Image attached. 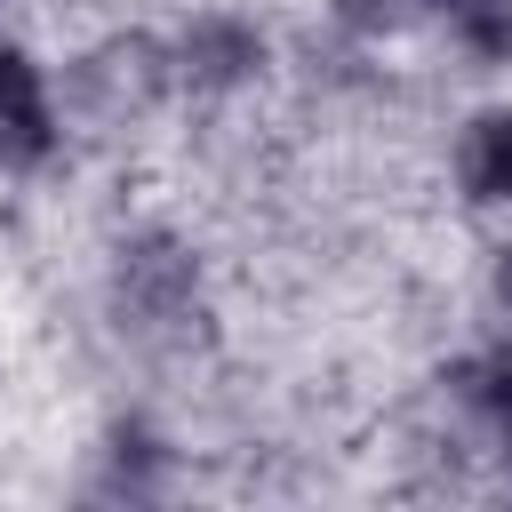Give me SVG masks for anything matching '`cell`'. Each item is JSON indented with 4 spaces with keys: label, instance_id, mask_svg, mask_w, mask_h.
<instances>
[{
    "label": "cell",
    "instance_id": "obj_5",
    "mask_svg": "<svg viewBox=\"0 0 512 512\" xmlns=\"http://www.w3.org/2000/svg\"><path fill=\"white\" fill-rule=\"evenodd\" d=\"M448 184L464 208H512V104H480L448 144Z\"/></svg>",
    "mask_w": 512,
    "mask_h": 512
},
{
    "label": "cell",
    "instance_id": "obj_7",
    "mask_svg": "<svg viewBox=\"0 0 512 512\" xmlns=\"http://www.w3.org/2000/svg\"><path fill=\"white\" fill-rule=\"evenodd\" d=\"M448 48L480 72H512V0H448L440 16Z\"/></svg>",
    "mask_w": 512,
    "mask_h": 512
},
{
    "label": "cell",
    "instance_id": "obj_6",
    "mask_svg": "<svg viewBox=\"0 0 512 512\" xmlns=\"http://www.w3.org/2000/svg\"><path fill=\"white\" fill-rule=\"evenodd\" d=\"M440 384H448V400L488 432V448H496V440H512V336H496V344H480V352L448 360V368H440Z\"/></svg>",
    "mask_w": 512,
    "mask_h": 512
},
{
    "label": "cell",
    "instance_id": "obj_8",
    "mask_svg": "<svg viewBox=\"0 0 512 512\" xmlns=\"http://www.w3.org/2000/svg\"><path fill=\"white\" fill-rule=\"evenodd\" d=\"M328 24H336L352 48H384V40L416 32L424 8H416V0H328Z\"/></svg>",
    "mask_w": 512,
    "mask_h": 512
},
{
    "label": "cell",
    "instance_id": "obj_3",
    "mask_svg": "<svg viewBox=\"0 0 512 512\" xmlns=\"http://www.w3.org/2000/svg\"><path fill=\"white\" fill-rule=\"evenodd\" d=\"M64 160V96L48 64L0 24V176H40Z\"/></svg>",
    "mask_w": 512,
    "mask_h": 512
},
{
    "label": "cell",
    "instance_id": "obj_2",
    "mask_svg": "<svg viewBox=\"0 0 512 512\" xmlns=\"http://www.w3.org/2000/svg\"><path fill=\"white\" fill-rule=\"evenodd\" d=\"M272 56L280 48L248 8H192L168 32V88L192 104H232L272 80Z\"/></svg>",
    "mask_w": 512,
    "mask_h": 512
},
{
    "label": "cell",
    "instance_id": "obj_11",
    "mask_svg": "<svg viewBox=\"0 0 512 512\" xmlns=\"http://www.w3.org/2000/svg\"><path fill=\"white\" fill-rule=\"evenodd\" d=\"M416 8H424V24H440V16H448V0H416Z\"/></svg>",
    "mask_w": 512,
    "mask_h": 512
},
{
    "label": "cell",
    "instance_id": "obj_4",
    "mask_svg": "<svg viewBox=\"0 0 512 512\" xmlns=\"http://www.w3.org/2000/svg\"><path fill=\"white\" fill-rule=\"evenodd\" d=\"M88 488L112 496V504H160V496L176 488V440H168L144 408L112 416V424L96 432V480H88Z\"/></svg>",
    "mask_w": 512,
    "mask_h": 512
},
{
    "label": "cell",
    "instance_id": "obj_9",
    "mask_svg": "<svg viewBox=\"0 0 512 512\" xmlns=\"http://www.w3.org/2000/svg\"><path fill=\"white\" fill-rule=\"evenodd\" d=\"M488 304H496V312L512 320V240H504V248L488 256Z\"/></svg>",
    "mask_w": 512,
    "mask_h": 512
},
{
    "label": "cell",
    "instance_id": "obj_1",
    "mask_svg": "<svg viewBox=\"0 0 512 512\" xmlns=\"http://www.w3.org/2000/svg\"><path fill=\"white\" fill-rule=\"evenodd\" d=\"M104 304L136 344L184 352L208 328V264L176 224H128L104 256Z\"/></svg>",
    "mask_w": 512,
    "mask_h": 512
},
{
    "label": "cell",
    "instance_id": "obj_10",
    "mask_svg": "<svg viewBox=\"0 0 512 512\" xmlns=\"http://www.w3.org/2000/svg\"><path fill=\"white\" fill-rule=\"evenodd\" d=\"M496 472H504V488H512V440H496Z\"/></svg>",
    "mask_w": 512,
    "mask_h": 512
}]
</instances>
